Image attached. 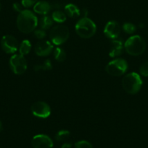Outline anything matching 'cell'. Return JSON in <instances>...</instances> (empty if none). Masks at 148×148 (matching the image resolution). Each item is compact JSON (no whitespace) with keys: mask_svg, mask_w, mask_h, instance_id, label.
Listing matches in <instances>:
<instances>
[{"mask_svg":"<svg viewBox=\"0 0 148 148\" xmlns=\"http://www.w3.org/2000/svg\"><path fill=\"white\" fill-rule=\"evenodd\" d=\"M70 36L69 29L63 25H57L52 27L49 32V38L53 44L60 46L68 40Z\"/></svg>","mask_w":148,"mask_h":148,"instance_id":"5","label":"cell"},{"mask_svg":"<svg viewBox=\"0 0 148 148\" xmlns=\"http://www.w3.org/2000/svg\"><path fill=\"white\" fill-rule=\"evenodd\" d=\"M27 61L21 54H14L10 59V67L12 72L17 75H23L27 69Z\"/></svg>","mask_w":148,"mask_h":148,"instance_id":"7","label":"cell"},{"mask_svg":"<svg viewBox=\"0 0 148 148\" xmlns=\"http://www.w3.org/2000/svg\"><path fill=\"white\" fill-rule=\"evenodd\" d=\"M139 73L144 77H148V62L142 64L139 67Z\"/></svg>","mask_w":148,"mask_h":148,"instance_id":"25","label":"cell"},{"mask_svg":"<svg viewBox=\"0 0 148 148\" xmlns=\"http://www.w3.org/2000/svg\"><path fill=\"white\" fill-rule=\"evenodd\" d=\"M33 148H52L53 142L50 137L45 134H37L31 140Z\"/></svg>","mask_w":148,"mask_h":148,"instance_id":"12","label":"cell"},{"mask_svg":"<svg viewBox=\"0 0 148 148\" xmlns=\"http://www.w3.org/2000/svg\"><path fill=\"white\" fill-rule=\"evenodd\" d=\"M1 46L2 50L8 54L15 53L19 48L17 39L10 35H6L1 38Z\"/></svg>","mask_w":148,"mask_h":148,"instance_id":"9","label":"cell"},{"mask_svg":"<svg viewBox=\"0 0 148 148\" xmlns=\"http://www.w3.org/2000/svg\"><path fill=\"white\" fill-rule=\"evenodd\" d=\"M53 22L52 17L47 15V14H45V15H42L40 17L38 24L39 25L41 28L46 30L52 27V25H53Z\"/></svg>","mask_w":148,"mask_h":148,"instance_id":"16","label":"cell"},{"mask_svg":"<svg viewBox=\"0 0 148 148\" xmlns=\"http://www.w3.org/2000/svg\"><path fill=\"white\" fill-rule=\"evenodd\" d=\"M38 0H22L21 4L24 7H30L34 5Z\"/></svg>","mask_w":148,"mask_h":148,"instance_id":"26","label":"cell"},{"mask_svg":"<svg viewBox=\"0 0 148 148\" xmlns=\"http://www.w3.org/2000/svg\"><path fill=\"white\" fill-rule=\"evenodd\" d=\"M128 69V63L124 59L116 58L109 62L105 66V71L108 75L120 77L124 75Z\"/></svg>","mask_w":148,"mask_h":148,"instance_id":"6","label":"cell"},{"mask_svg":"<svg viewBox=\"0 0 148 148\" xmlns=\"http://www.w3.org/2000/svg\"><path fill=\"white\" fill-rule=\"evenodd\" d=\"M52 9V5L46 1H37L33 6V12L41 15L47 14Z\"/></svg>","mask_w":148,"mask_h":148,"instance_id":"14","label":"cell"},{"mask_svg":"<svg viewBox=\"0 0 148 148\" xmlns=\"http://www.w3.org/2000/svg\"><path fill=\"white\" fill-rule=\"evenodd\" d=\"M52 64L49 59H46L44 62L42 64H36L33 67L35 72H40V71H48L52 69Z\"/></svg>","mask_w":148,"mask_h":148,"instance_id":"20","label":"cell"},{"mask_svg":"<svg viewBox=\"0 0 148 148\" xmlns=\"http://www.w3.org/2000/svg\"><path fill=\"white\" fill-rule=\"evenodd\" d=\"M31 48V43L28 40H23L20 44V46H19V53L23 55V56H26L28 53H30Z\"/></svg>","mask_w":148,"mask_h":148,"instance_id":"17","label":"cell"},{"mask_svg":"<svg viewBox=\"0 0 148 148\" xmlns=\"http://www.w3.org/2000/svg\"><path fill=\"white\" fill-rule=\"evenodd\" d=\"M125 51L133 56L142 55L146 49V43L140 36L135 35L129 37L124 43Z\"/></svg>","mask_w":148,"mask_h":148,"instance_id":"2","label":"cell"},{"mask_svg":"<svg viewBox=\"0 0 148 148\" xmlns=\"http://www.w3.org/2000/svg\"><path fill=\"white\" fill-rule=\"evenodd\" d=\"M142 85V80L139 75L136 72H131L123 77L122 86L126 92L134 95L140 90Z\"/></svg>","mask_w":148,"mask_h":148,"instance_id":"4","label":"cell"},{"mask_svg":"<svg viewBox=\"0 0 148 148\" xmlns=\"http://www.w3.org/2000/svg\"><path fill=\"white\" fill-rule=\"evenodd\" d=\"M65 13L67 16L71 18H75L80 16L81 11L76 5L73 4H68L65 6Z\"/></svg>","mask_w":148,"mask_h":148,"instance_id":"15","label":"cell"},{"mask_svg":"<svg viewBox=\"0 0 148 148\" xmlns=\"http://www.w3.org/2000/svg\"><path fill=\"white\" fill-rule=\"evenodd\" d=\"M23 6L22 5V4H19V3H14L12 5L13 10H14L15 12H19V13L23 10Z\"/></svg>","mask_w":148,"mask_h":148,"instance_id":"27","label":"cell"},{"mask_svg":"<svg viewBox=\"0 0 148 148\" xmlns=\"http://www.w3.org/2000/svg\"><path fill=\"white\" fill-rule=\"evenodd\" d=\"M104 33L110 39L118 38L120 33V26L118 22L110 20L107 22L104 28Z\"/></svg>","mask_w":148,"mask_h":148,"instance_id":"11","label":"cell"},{"mask_svg":"<svg viewBox=\"0 0 148 148\" xmlns=\"http://www.w3.org/2000/svg\"><path fill=\"white\" fill-rule=\"evenodd\" d=\"M52 18L54 22L57 23H63L67 20V15L64 12L57 10L52 12Z\"/></svg>","mask_w":148,"mask_h":148,"instance_id":"18","label":"cell"},{"mask_svg":"<svg viewBox=\"0 0 148 148\" xmlns=\"http://www.w3.org/2000/svg\"><path fill=\"white\" fill-rule=\"evenodd\" d=\"M34 36L36 38L39 39V40H43L45 37H46V32L43 29H37V30H34L33 32Z\"/></svg>","mask_w":148,"mask_h":148,"instance_id":"24","label":"cell"},{"mask_svg":"<svg viewBox=\"0 0 148 148\" xmlns=\"http://www.w3.org/2000/svg\"><path fill=\"white\" fill-rule=\"evenodd\" d=\"M75 33L79 37L88 39L92 37L97 31L95 23L87 17H84L78 20L75 25Z\"/></svg>","mask_w":148,"mask_h":148,"instance_id":"3","label":"cell"},{"mask_svg":"<svg viewBox=\"0 0 148 148\" xmlns=\"http://www.w3.org/2000/svg\"><path fill=\"white\" fill-rule=\"evenodd\" d=\"M124 50V43L123 40L119 38L113 39L110 43L109 55L112 58L117 57L120 56L123 53Z\"/></svg>","mask_w":148,"mask_h":148,"instance_id":"13","label":"cell"},{"mask_svg":"<svg viewBox=\"0 0 148 148\" xmlns=\"http://www.w3.org/2000/svg\"><path fill=\"white\" fill-rule=\"evenodd\" d=\"M1 3H0V11H1Z\"/></svg>","mask_w":148,"mask_h":148,"instance_id":"30","label":"cell"},{"mask_svg":"<svg viewBox=\"0 0 148 148\" xmlns=\"http://www.w3.org/2000/svg\"><path fill=\"white\" fill-rule=\"evenodd\" d=\"M75 148H92V145L88 141L81 140L75 143Z\"/></svg>","mask_w":148,"mask_h":148,"instance_id":"23","label":"cell"},{"mask_svg":"<svg viewBox=\"0 0 148 148\" xmlns=\"http://www.w3.org/2000/svg\"><path fill=\"white\" fill-rule=\"evenodd\" d=\"M54 57L55 60L57 62H63L66 59V52L62 48H56L54 51Z\"/></svg>","mask_w":148,"mask_h":148,"instance_id":"19","label":"cell"},{"mask_svg":"<svg viewBox=\"0 0 148 148\" xmlns=\"http://www.w3.org/2000/svg\"><path fill=\"white\" fill-rule=\"evenodd\" d=\"M53 45L49 40H41L34 46V51L39 56H47L53 51Z\"/></svg>","mask_w":148,"mask_h":148,"instance_id":"10","label":"cell"},{"mask_svg":"<svg viewBox=\"0 0 148 148\" xmlns=\"http://www.w3.org/2000/svg\"><path fill=\"white\" fill-rule=\"evenodd\" d=\"M2 130V123H1V120H0V132Z\"/></svg>","mask_w":148,"mask_h":148,"instance_id":"29","label":"cell"},{"mask_svg":"<svg viewBox=\"0 0 148 148\" xmlns=\"http://www.w3.org/2000/svg\"><path fill=\"white\" fill-rule=\"evenodd\" d=\"M71 147H72V145H71V143H64V144L62 145L61 148H71Z\"/></svg>","mask_w":148,"mask_h":148,"instance_id":"28","label":"cell"},{"mask_svg":"<svg viewBox=\"0 0 148 148\" xmlns=\"http://www.w3.org/2000/svg\"><path fill=\"white\" fill-rule=\"evenodd\" d=\"M70 132L68 130H60L55 135V140L58 142H63L70 137Z\"/></svg>","mask_w":148,"mask_h":148,"instance_id":"21","label":"cell"},{"mask_svg":"<svg viewBox=\"0 0 148 148\" xmlns=\"http://www.w3.org/2000/svg\"><path fill=\"white\" fill-rule=\"evenodd\" d=\"M123 31L127 34H133L136 32V27L131 23H125L122 26Z\"/></svg>","mask_w":148,"mask_h":148,"instance_id":"22","label":"cell"},{"mask_svg":"<svg viewBox=\"0 0 148 148\" xmlns=\"http://www.w3.org/2000/svg\"><path fill=\"white\" fill-rule=\"evenodd\" d=\"M30 111L34 116L41 119L48 118L51 114L50 106L44 101H37L32 104Z\"/></svg>","mask_w":148,"mask_h":148,"instance_id":"8","label":"cell"},{"mask_svg":"<svg viewBox=\"0 0 148 148\" xmlns=\"http://www.w3.org/2000/svg\"><path fill=\"white\" fill-rule=\"evenodd\" d=\"M39 23L36 14L28 10H23L19 13L16 20L17 27L23 33H30L34 31Z\"/></svg>","mask_w":148,"mask_h":148,"instance_id":"1","label":"cell"}]
</instances>
